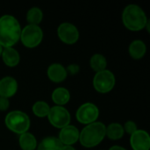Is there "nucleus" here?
Here are the masks:
<instances>
[{"mask_svg": "<svg viewBox=\"0 0 150 150\" xmlns=\"http://www.w3.org/2000/svg\"><path fill=\"white\" fill-rule=\"evenodd\" d=\"M21 27L16 18L4 15L0 18V45L2 47H12L19 40Z\"/></svg>", "mask_w": 150, "mask_h": 150, "instance_id": "nucleus-1", "label": "nucleus"}, {"mask_svg": "<svg viewBox=\"0 0 150 150\" xmlns=\"http://www.w3.org/2000/svg\"><path fill=\"white\" fill-rule=\"evenodd\" d=\"M124 25L130 31L137 32L145 28L148 18L144 11L137 4H129L125 7L122 13Z\"/></svg>", "mask_w": 150, "mask_h": 150, "instance_id": "nucleus-2", "label": "nucleus"}, {"mask_svg": "<svg viewBox=\"0 0 150 150\" xmlns=\"http://www.w3.org/2000/svg\"><path fill=\"white\" fill-rule=\"evenodd\" d=\"M105 124L101 122H94L87 125L79 134V142L84 148H94L100 144L105 137Z\"/></svg>", "mask_w": 150, "mask_h": 150, "instance_id": "nucleus-3", "label": "nucleus"}, {"mask_svg": "<svg viewBox=\"0 0 150 150\" xmlns=\"http://www.w3.org/2000/svg\"><path fill=\"white\" fill-rule=\"evenodd\" d=\"M4 121L9 130L19 135L27 133L31 125L30 119L27 114L21 111L10 112L6 115Z\"/></svg>", "mask_w": 150, "mask_h": 150, "instance_id": "nucleus-4", "label": "nucleus"}, {"mask_svg": "<svg viewBox=\"0 0 150 150\" xmlns=\"http://www.w3.org/2000/svg\"><path fill=\"white\" fill-rule=\"evenodd\" d=\"M43 39V32L39 25H27L21 30L20 40L22 44L28 48L36 47L40 44Z\"/></svg>", "mask_w": 150, "mask_h": 150, "instance_id": "nucleus-5", "label": "nucleus"}, {"mask_svg": "<svg viewBox=\"0 0 150 150\" xmlns=\"http://www.w3.org/2000/svg\"><path fill=\"white\" fill-rule=\"evenodd\" d=\"M116 79L113 73L108 69L96 73L93 78V87L99 93H108L115 86Z\"/></svg>", "mask_w": 150, "mask_h": 150, "instance_id": "nucleus-6", "label": "nucleus"}, {"mask_svg": "<svg viewBox=\"0 0 150 150\" xmlns=\"http://www.w3.org/2000/svg\"><path fill=\"white\" fill-rule=\"evenodd\" d=\"M47 118L53 127L60 129L69 126L70 122V114L69 111L63 106L59 105L50 107Z\"/></svg>", "mask_w": 150, "mask_h": 150, "instance_id": "nucleus-7", "label": "nucleus"}, {"mask_svg": "<svg viewBox=\"0 0 150 150\" xmlns=\"http://www.w3.org/2000/svg\"><path fill=\"white\" fill-rule=\"evenodd\" d=\"M99 116V110L96 105L92 103H84L79 106L76 111V117L79 123L90 125L96 122Z\"/></svg>", "mask_w": 150, "mask_h": 150, "instance_id": "nucleus-8", "label": "nucleus"}, {"mask_svg": "<svg viewBox=\"0 0 150 150\" xmlns=\"http://www.w3.org/2000/svg\"><path fill=\"white\" fill-rule=\"evenodd\" d=\"M57 35L59 39L65 44L73 45L79 39V32L76 25L71 23H62L57 28Z\"/></svg>", "mask_w": 150, "mask_h": 150, "instance_id": "nucleus-9", "label": "nucleus"}, {"mask_svg": "<svg viewBox=\"0 0 150 150\" xmlns=\"http://www.w3.org/2000/svg\"><path fill=\"white\" fill-rule=\"evenodd\" d=\"M130 144L133 150H149V134L144 130H137L131 134Z\"/></svg>", "mask_w": 150, "mask_h": 150, "instance_id": "nucleus-10", "label": "nucleus"}, {"mask_svg": "<svg viewBox=\"0 0 150 150\" xmlns=\"http://www.w3.org/2000/svg\"><path fill=\"white\" fill-rule=\"evenodd\" d=\"M79 130L72 125H69L61 129L59 141L63 146H72L79 140Z\"/></svg>", "mask_w": 150, "mask_h": 150, "instance_id": "nucleus-11", "label": "nucleus"}, {"mask_svg": "<svg viewBox=\"0 0 150 150\" xmlns=\"http://www.w3.org/2000/svg\"><path fill=\"white\" fill-rule=\"evenodd\" d=\"M18 83L11 76H5L0 80V97L10 98L16 94Z\"/></svg>", "mask_w": 150, "mask_h": 150, "instance_id": "nucleus-12", "label": "nucleus"}, {"mask_svg": "<svg viewBox=\"0 0 150 150\" xmlns=\"http://www.w3.org/2000/svg\"><path fill=\"white\" fill-rule=\"evenodd\" d=\"M66 69L60 63H53L47 69V76L54 83H62L67 78Z\"/></svg>", "mask_w": 150, "mask_h": 150, "instance_id": "nucleus-13", "label": "nucleus"}, {"mask_svg": "<svg viewBox=\"0 0 150 150\" xmlns=\"http://www.w3.org/2000/svg\"><path fill=\"white\" fill-rule=\"evenodd\" d=\"M3 62L8 67H15L19 63L20 56L18 52L13 47H5L3 49L1 54Z\"/></svg>", "mask_w": 150, "mask_h": 150, "instance_id": "nucleus-14", "label": "nucleus"}, {"mask_svg": "<svg viewBox=\"0 0 150 150\" xmlns=\"http://www.w3.org/2000/svg\"><path fill=\"white\" fill-rule=\"evenodd\" d=\"M147 51V47L145 43L141 40H135L129 45L128 52L133 59L139 60L143 58Z\"/></svg>", "mask_w": 150, "mask_h": 150, "instance_id": "nucleus-15", "label": "nucleus"}, {"mask_svg": "<svg viewBox=\"0 0 150 150\" xmlns=\"http://www.w3.org/2000/svg\"><path fill=\"white\" fill-rule=\"evenodd\" d=\"M69 99H70V94L66 88L63 87L56 88L52 93L53 102L59 106L66 105L69 101Z\"/></svg>", "mask_w": 150, "mask_h": 150, "instance_id": "nucleus-16", "label": "nucleus"}, {"mask_svg": "<svg viewBox=\"0 0 150 150\" xmlns=\"http://www.w3.org/2000/svg\"><path fill=\"white\" fill-rule=\"evenodd\" d=\"M124 134L123 127L119 123H112L105 128V136L112 141H118L121 139Z\"/></svg>", "mask_w": 150, "mask_h": 150, "instance_id": "nucleus-17", "label": "nucleus"}, {"mask_svg": "<svg viewBox=\"0 0 150 150\" xmlns=\"http://www.w3.org/2000/svg\"><path fill=\"white\" fill-rule=\"evenodd\" d=\"M19 146L22 150H35L37 149V141L33 134L25 133L19 136Z\"/></svg>", "mask_w": 150, "mask_h": 150, "instance_id": "nucleus-18", "label": "nucleus"}, {"mask_svg": "<svg viewBox=\"0 0 150 150\" xmlns=\"http://www.w3.org/2000/svg\"><path fill=\"white\" fill-rule=\"evenodd\" d=\"M63 145L55 137H47L43 139L38 145L37 150H61Z\"/></svg>", "mask_w": 150, "mask_h": 150, "instance_id": "nucleus-19", "label": "nucleus"}, {"mask_svg": "<svg viewBox=\"0 0 150 150\" xmlns=\"http://www.w3.org/2000/svg\"><path fill=\"white\" fill-rule=\"evenodd\" d=\"M90 65H91V68L96 73H98V72H100V71L106 69L107 61L103 54H93L91 56V61H90Z\"/></svg>", "mask_w": 150, "mask_h": 150, "instance_id": "nucleus-20", "label": "nucleus"}, {"mask_svg": "<svg viewBox=\"0 0 150 150\" xmlns=\"http://www.w3.org/2000/svg\"><path fill=\"white\" fill-rule=\"evenodd\" d=\"M43 13L41 10L38 7H33L28 10L26 13V20L29 25H39V24L42 21Z\"/></svg>", "mask_w": 150, "mask_h": 150, "instance_id": "nucleus-21", "label": "nucleus"}, {"mask_svg": "<svg viewBox=\"0 0 150 150\" xmlns=\"http://www.w3.org/2000/svg\"><path fill=\"white\" fill-rule=\"evenodd\" d=\"M50 111V106L47 103L44 101H38L34 103L33 105V112L35 116L39 118H44L47 117L48 112Z\"/></svg>", "mask_w": 150, "mask_h": 150, "instance_id": "nucleus-22", "label": "nucleus"}, {"mask_svg": "<svg viewBox=\"0 0 150 150\" xmlns=\"http://www.w3.org/2000/svg\"><path fill=\"white\" fill-rule=\"evenodd\" d=\"M123 129H124V132H126L127 134H133L135 131H137V125L135 122L132 121V120H129V121H127L125 123V125L123 126Z\"/></svg>", "mask_w": 150, "mask_h": 150, "instance_id": "nucleus-23", "label": "nucleus"}, {"mask_svg": "<svg viewBox=\"0 0 150 150\" xmlns=\"http://www.w3.org/2000/svg\"><path fill=\"white\" fill-rule=\"evenodd\" d=\"M10 105V101L6 98L0 97V111L1 112H5Z\"/></svg>", "mask_w": 150, "mask_h": 150, "instance_id": "nucleus-24", "label": "nucleus"}, {"mask_svg": "<svg viewBox=\"0 0 150 150\" xmlns=\"http://www.w3.org/2000/svg\"><path fill=\"white\" fill-rule=\"evenodd\" d=\"M79 70H80V67L77 64H70L66 69L67 74L69 73L70 75H76V74H77L79 72Z\"/></svg>", "mask_w": 150, "mask_h": 150, "instance_id": "nucleus-25", "label": "nucleus"}, {"mask_svg": "<svg viewBox=\"0 0 150 150\" xmlns=\"http://www.w3.org/2000/svg\"><path fill=\"white\" fill-rule=\"evenodd\" d=\"M109 150H127L125 148L123 147H120V146H112L111 147Z\"/></svg>", "mask_w": 150, "mask_h": 150, "instance_id": "nucleus-26", "label": "nucleus"}, {"mask_svg": "<svg viewBox=\"0 0 150 150\" xmlns=\"http://www.w3.org/2000/svg\"><path fill=\"white\" fill-rule=\"evenodd\" d=\"M61 150H76L72 146H63Z\"/></svg>", "mask_w": 150, "mask_h": 150, "instance_id": "nucleus-27", "label": "nucleus"}, {"mask_svg": "<svg viewBox=\"0 0 150 150\" xmlns=\"http://www.w3.org/2000/svg\"><path fill=\"white\" fill-rule=\"evenodd\" d=\"M2 51H3V47H2V46L0 45V56H1V54H2Z\"/></svg>", "mask_w": 150, "mask_h": 150, "instance_id": "nucleus-28", "label": "nucleus"}]
</instances>
